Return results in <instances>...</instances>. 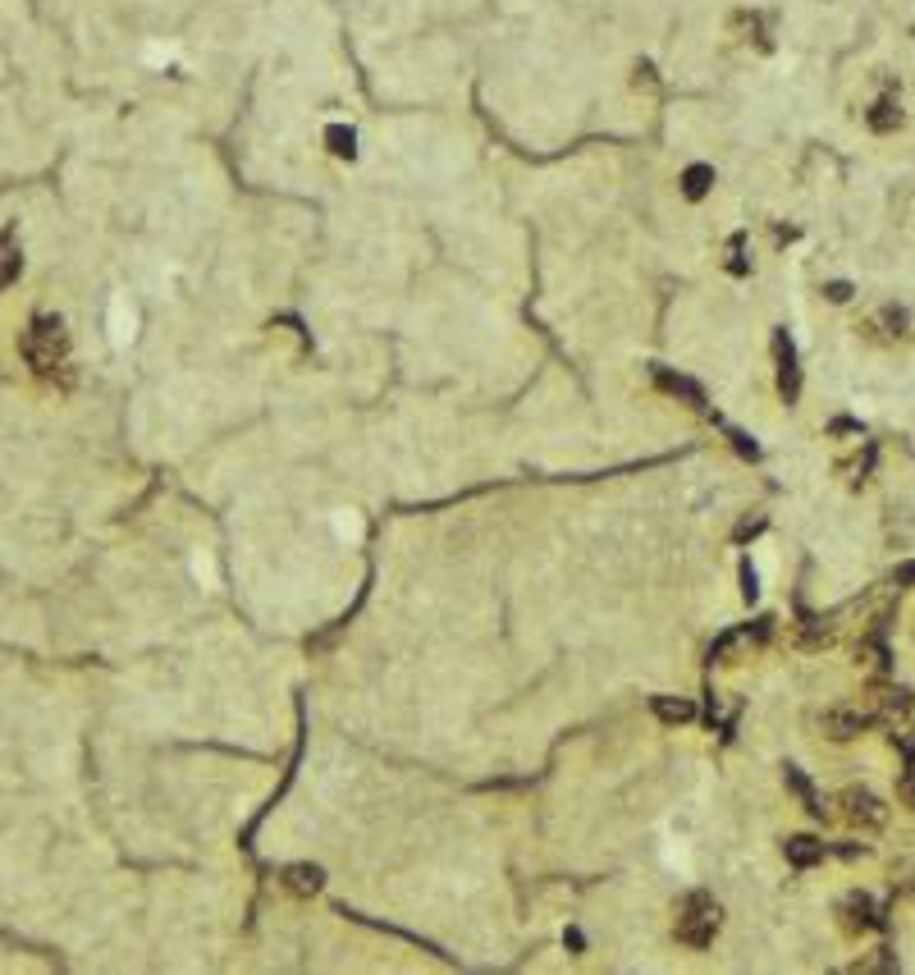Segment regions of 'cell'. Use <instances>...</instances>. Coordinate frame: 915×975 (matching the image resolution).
<instances>
[{"instance_id":"cell-1","label":"cell","mask_w":915,"mask_h":975,"mask_svg":"<svg viewBox=\"0 0 915 975\" xmlns=\"http://www.w3.org/2000/svg\"><path fill=\"white\" fill-rule=\"evenodd\" d=\"M723 925V907L710 898L705 889H691L678 898V921H673V934H678V943H687V948H710L714 934H719Z\"/></svg>"},{"instance_id":"cell-2","label":"cell","mask_w":915,"mask_h":975,"mask_svg":"<svg viewBox=\"0 0 915 975\" xmlns=\"http://www.w3.org/2000/svg\"><path fill=\"white\" fill-rule=\"evenodd\" d=\"M23 358H28V367H33L37 376H51L55 367H65V358H69L65 325L55 321V316H37V321L28 325V335H23Z\"/></svg>"},{"instance_id":"cell-3","label":"cell","mask_w":915,"mask_h":975,"mask_svg":"<svg viewBox=\"0 0 915 975\" xmlns=\"http://www.w3.org/2000/svg\"><path fill=\"white\" fill-rule=\"evenodd\" d=\"M838 802H842V820H847L851 829H861V834H879L883 824H888V806H883L870 788H847Z\"/></svg>"},{"instance_id":"cell-4","label":"cell","mask_w":915,"mask_h":975,"mask_svg":"<svg viewBox=\"0 0 915 975\" xmlns=\"http://www.w3.org/2000/svg\"><path fill=\"white\" fill-rule=\"evenodd\" d=\"M856 330H861V339H865V344H874V348L902 344V339H906V307H897V303L874 307V312L865 316Z\"/></svg>"},{"instance_id":"cell-5","label":"cell","mask_w":915,"mask_h":975,"mask_svg":"<svg viewBox=\"0 0 915 975\" xmlns=\"http://www.w3.org/2000/svg\"><path fill=\"white\" fill-rule=\"evenodd\" d=\"M870 724H874V715L861 710V705H829V710L819 715V733L829 737V742H856Z\"/></svg>"},{"instance_id":"cell-6","label":"cell","mask_w":915,"mask_h":975,"mask_svg":"<svg viewBox=\"0 0 915 975\" xmlns=\"http://www.w3.org/2000/svg\"><path fill=\"white\" fill-rule=\"evenodd\" d=\"M774 362H778V394L792 408L801 399V367H797V344H792L787 330H774Z\"/></svg>"},{"instance_id":"cell-7","label":"cell","mask_w":915,"mask_h":975,"mask_svg":"<svg viewBox=\"0 0 915 975\" xmlns=\"http://www.w3.org/2000/svg\"><path fill=\"white\" fill-rule=\"evenodd\" d=\"M838 925H842V934H865V930H874L879 925V916H874V898L870 893H847V898L838 902Z\"/></svg>"},{"instance_id":"cell-8","label":"cell","mask_w":915,"mask_h":975,"mask_svg":"<svg viewBox=\"0 0 915 975\" xmlns=\"http://www.w3.org/2000/svg\"><path fill=\"white\" fill-rule=\"evenodd\" d=\"M280 884H284V893H293V898H316V893L325 889V870L312 866V861H293V866L280 870Z\"/></svg>"},{"instance_id":"cell-9","label":"cell","mask_w":915,"mask_h":975,"mask_svg":"<svg viewBox=\"0 0 915 975\" xmlns=\"http://www.w3.org/2000/svg\"><path fill=\"white\" fill-rule=\"evenodd\" d=\"M655 376V385L664 394H673V399H682L687 408H705V390H700L696 380H687V376H678V371H668V367H655L650 371Z\"/></svg>"},{"instance_id":"cell-10","label":"cell","mask_w":915,"mask_h":975,"mask_svg":"<svg viewBox=\"0 0 915 975\" xmlns=\"http://www.w3.org/2000/svg\"><path fill=\"white\" fill-rule=\"evenodd\" d=\"M870 696H874V710H879L883 719H897V715H911V692L906 687H893V683H874L870 687Z\"/></svg>"},{"instance_id":"cell-11","label":"cell","mask_w":915,"mask_h":975,"mask_svg":"<svg viewBox=\"0 0 915 975\" xmlns=\"http://www.w3.org/2000/svg\"><path fill=\"white\" fill-rule=\"evenodd\" d=\"M783 856H787V866L810 870V866H819V861H824V843H819V838H810V834H792L783 843Z\"/></svg>"},{"instance_id":"cell-12","label":"cell","mask_w":915,"mask_h":975,"mask_svg":"<svg viewBox=\"0 0 915 975\" xmlns=\"http://www.w3.org/2000/svg\"><path fill=\"white\" fill-rule=\"evenodd\" d=\"M650 710H655L659 724H691L696 719V705L687 701V696H650Z\"/></svg>"},{"instance_id":"cell-13","label":"cell","mask_w":915,"mask_h":975,"mask_svg":"<svg viewBox=\"0 0 915 975\" xmlns=\"http://www.w3.org/2000/svg\"><path fill=\"white\" fill-rule=\"evenodd\" d=\"M783 783H787V792H797V797H801V806H806V811L815 815V820H824V815H829V806L819 802V792L810 788V779L797 770V765H783Z\"/></svg>"},{"instance_id":"cell-14","label":"cell","mask_w":915,"mask_h":975,"mask_svg":"<svg viewBox=\"0 0 915 975\" xmlns=\"http://www.w3.org/2000/svg\"><path fill=\"white\" fill-rule=\"evenodd\" d=\"M865 124H870L874 133H893V129H902V106H897L893 97H879L870 110H865Z\"/></svg>"},{"instance_id":"cell-15","label":"cell","mask_w":915,"mask_h":975,"mask_svg":"<svg viewBox=\"0 0 915 975\" xmlns=\"http://www.w3.org/2000/svg\"><path fill=\"white\" fill-rule=\"evenodd\" d=\"M710 188H714V165H687V170H682V197H687V202H700V197H705V193H710Z\"/></svg>"},{"instance_id":"cell-16","label":"cell","mask_w":915,"mask_h":975,"mask_svg":"<svg viewBox=\"0 0 915 975\" xmlns=\"http://www.w3.org/2000/svg\"><path fill=\"white\" fill-rule=\"evenodd\" d=\"M23 271V257H19V243L14 234H0V289H10Z\"/></svg>"},{"instance_id":"cell-17","label":"cell","mask_w":915,"mask_h":975,"mask_svg":"<svg viewBox=\"0 0 915 975\" xmlns=\"http://www.w3.org/2000/svg\"><path fill=\"white\" fill-rule=\"evenodd\" d=\"M325 147H330L339 161H353V156H357V133L348 129V124H330V129H325Z\"/></svg>"},{"instance_id":"cell-18","label":"cell","mask_w":915,"mask_h":975,"mask_svg":"<svg viewBox=\"0 0 915 975\" xmlns=\"http://www.w3.org/2000/svg\"><path fill=\"white\" fill-rule=\"evenodd\" d=\"M732 28L742 33V42L769 46V42H765V19H760V14H751V10H737V14H732Z\"/></svg>"},{"instance_id":"cell-19","label":"cell","mask_w":915,"mask_h":975,"mask_svg":"<svg viewBox=\"0 0 915 975\" xmlns=\"http://www.w3.org/2000/svg\"><path fill=\"white\" fill-rule=\"evenodd\" d=\"M797 641L806 650H819V646H829L833 641V628H824V618H806V623L797 628Z\"/></svg>"},{"instance_id":"cell-20","label":"cell","mask_w":915,"mask_h":975,"mask_svg":"<svg viewBox=\"0 0 915 975\" xmlns=\"http://www.w3.org/2000/svg\"><path fill=\"white\" fill-rule=\"evenodd\" d=\"M732 257H728V271L732 275H751V266H746V257H742V248H746V234H732Z\"/></svg>"},{"instance_id":"cell-21","label":"cell","mask_w":915,"mask_h":975,"mask_svg":"<svg viewBox=\"0 0 915 975\" xmlns=\"http://www.w3.org/2000/svg\"><path fill=\"white\" fill-rule=\"evenodd\" d=\"M737 641H742V632H723V637H719V641H714V646H710V664H723V660H728V655H732V646H737Z\"/></svg>"},{"instance_id":"cell-22","label":"cell","mask_w":915,"mask_h":975,"mask_svg":"<svg viewBox=\"0 0 915 975\" xmlns=\"http://www.w3.org/2000/svg\"><path fill=\"white\" fill-rule=\"evenodd\" d=\"M897 797H902V806H911V811H915V770L902 774V783H897Z\"/></svg>"},{"instance_id":"cell-23","label":"cell","mask_w":915,"mask_h":975,"mask_svg":"<svg viewBox=\"0 0 915 975\" xmlns=\"http://www.w3.org/2000/svg\"><path fill=\"white\" fill-rule=\"evenodd\" d=\"M824 293H829V303H847V298H851V284L847 280H833V284H824Z\"/></svg>"},{"instance_id":"cell-24","label":"cell","mask_w":915,"mask_h":975,"mask_svg":"<svg viewBox=\"0 0 915 975\" xmlns=\"http://www.w3.org/2000/svg\"><path fill=\"white\" fill-rule=\"evenodd\" d=\"M755 591H760V586H755V573H751V564H746V568H742V596H746V600H755Z\"/></svg>"},{"instance_id":"cell-25","label":"cell","mask_w":915,"mask_h":975,"mask_svg":"<svg viewBox=\"0 0 915 975\" xmlns=\"http://www.w3.org/2000/svg\"><path fill=\"white\" fill-rule=\"evenodd\" d=\"M641 83H655V69H650L646 60H641V65H636V87H641Z\"/></svg>"},{"instance_id":"cell-26","label":"cell","mask_w":915,"mask_h":975,"mask_svg":"<svg viewBox=\"0 0 915 975\" xmlns=\"http://www.w3.org/2000/svg\"><path fill=\"white\" fill-rule=\"evenodd\" d=\"M906 582H915V564H902V568H897V586H906Z\"/></svg>"}]
</instances>
